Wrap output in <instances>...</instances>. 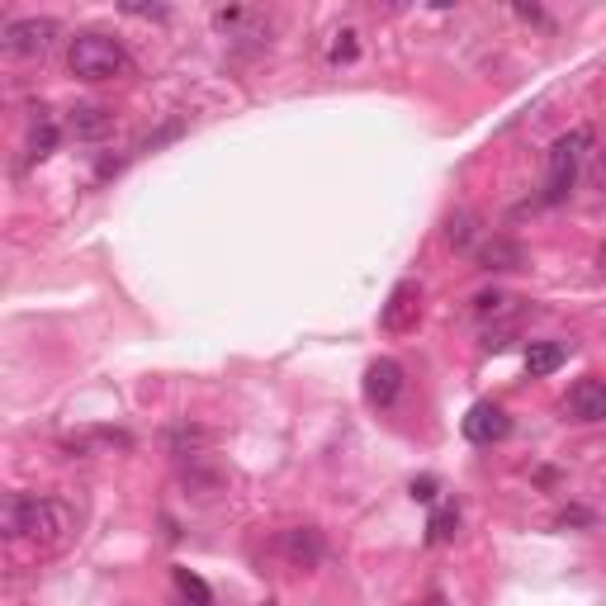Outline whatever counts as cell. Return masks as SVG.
Listing matches in <instances>:
<instances>
[{
	"label": "cell",
	"instance_id": "6da1fadb",
	"mask_svg": "<svg viewBox=\"0 0 606 606\" xmlns=\"http://www.w3.org/2000/svg\"><path fill=\"white\" fill-rule=\"evenodd\" d=\"M72 531V512L58 498H38V493H10L5 498V535L34 545H62Z\"/></svg>",
	"mask_w": 606,
	"mask_h": 606
},
{
	"label": "cell",
	"instance_id": "7a4b0ae2",
	"mask_svg": "<svg viewBox=\"0 0 606 606\" xmlns=\"http://www.w3.org/2000/svg\"><path fill=\"white\" fill-rule=\"evenodd\" d=\"M66 66H72V76H81V81H114V76L129 72V48H123L119 38L90 29V34L72 38Z\"/></svg>",
	"mask_w": 606,
	"mask_h": 606
},
{
	"label": "cell",
	"instance_id": "3957f363",
	"mask_svg": "<svg viewBox=\"0 0 606 606\" xmlns=\"http://www.w3.org/2000/svg\"><path fill=\"white\" fill-rule=\"evenodd\" d=\"M587 147H592L587 129H573V133L555 137V147H549V157H545V190H541L545 204H563V199H569V190L578 181V167H583V152Z\"/></svg>",
	"mask_w": 606,
	"mask_h": 606
},
{
	"label": "cell",
	"instance_id": "277c9868",
	"mask_svg": "<svg viewBox=\"0 0 606 606\" xmlns=\"http://www.w3.org/2000/svg\"><path fill=\"white\" fill-rule=\"evenodd\" d=\"M52 38H58V24L38 20V15L5 24V52L10 58H44V52L52 48Z\"/></svg>",
	"mask_w": 606,
	"mask_h": 606
},
{
	"label": "cell",
	"instance_id": "5b68a950",
	"mask_svg": "<svg viewBox=\"0 0 606 606\" xmlns=\"http://www.w3.org/2000/svg\"><path fill=\"white\" fill-rule=\"evenodd\" d=\"M464 436H470L474 446H498V440L512 436V417H507L502 403H474L464 412Z\"/></svg>",
	"mask_w": 606,
	"mask_h": 606
},
{
	"label": "cell",
	"instance_id": "8992f818",
	"mask_svg": "<svg viewBox=\"0 0 606 606\" xmlns=\"http://www.w3.org/2000/svg\"><path fill=\"white\" fill-rule=\"evenodd\" d=\"M417 318H422V289L412 280L393 284V294H389V303H384V313H379L384 332H412Z\"/></svg>",
	"mask_w": 606,
	"mask_h": 606
},
{
	"label": "cell",
	"instance_id": "52a82bcc",
	"mask_svg": "<svg viewBox=\"0 0 606 606\" xmlns=\"http://www.w3.org/2000/svg\"><path fill=\"white\" fill-rule=\"evenodd\" d=\"M398 393H403V365L398 361H369L365 369V398H369V408H393L398 403Z\"/></svg>",
	"mask_w": 606,
	"mask_h": 606
},
{
	"label": "cell",
	"instance_id": "ba28073f",
	"mask_svg": "<svg viewBox=\"0 0 606 606\" xmlns=\"http://www.w3.org/2000/svg\"><path fill=\"white\" fill-rule=\"evenodd\" d=\"M563 408L573 412V422H606V379H597V375L578 379Z\"/></svg>",
	"mask_w": 606,
	"mask_h": 606
},
{
	"label": "cell",
	"instance_id": "9c48e42d",
	"mask_svg": "<svg viewBox=\"0 0 606 606\" xmlns=\"http://www.w3.org/2000/svg\"><path fill=\"white\" fill-rule=\"evenodd\" d=\"M214 24L223 29L228 38H252V44H260V38L270 34V24L256 15V10H242V5H232V10H218Z\"/></svg>",
	"mask_w": 606,
	"mask_h": 606
},
{
	"label": "cell",
	"instance_id": "30bf717a",
	"mask_svg": "<svg viewBox=\"0 0 606 606\" xmlns=\"http://www.w3.org/2000/svg\"><path fill=\"white\" fill-rule=\"evenodd\" d=\"M66 129H72V137H86V143H95V137H105L109 129H114V109H105V105H76L72 119H66Z\"/></svg>",
	"mask_w": 606,
	"mask_h": 606
},
{
	"label": "cell",
	"instance_id": "8fae6325",
	"mask_svg": "<svg viewBox=\"0 0 606 606\" xmlns=\"http://www.w3.org/2000/svg\"><path fill=\"white\" fill-rule=\"evenodd\" d=\"M563 361H569V347H563V341H531V347H526V369L535 379L555 375Z\"/></svg>",
	"mask_w": 606,
	"mask_h": 606
},
{
	"label": "cell",
	"instance_id": "7c38bea8",
	"mask_svg": "<svg viewBox=\"0 0 606 606\" xmlns=\"http://www.w3.org/2000/svg\"><path fill=\"white\" fill-rule=\"evenodd\" d=\"M280 549L294 559V569H313V563H318V555H323V545H318V535H313V531H284Z\"/></svg>",
	"mask_w": 606,
	"mask_h": 606
},
{
	"label": "cell",
	"instance_id": "4fadbf2b",
	"mask_svg": "<svg viewBox=\"0 0 606 606\" xmlns=\"http://www.w3.org/2000/svg\"><path fill=\"white\" fill-rule=\"evenodd\" d=\"M478 266L484 270H512V266H521V246L507 242V238H493V242L478 246Z\"/></svg>",
	"mask_w": 606,
	"mask_h": 606
},
{
	"label": "cell",
	"instance_id": "5bb4252c",
	"mask_svg": "<svg viewBox=\"0 0 606 606\" xmlns=\"http://www.w3.org/2000/svg\"><path fill=\"white\" fill-rule=\"evenodd\" d=\"M52 147H58V123H52L44 109H38V129L29 133V161H44Z\"/></svg>",
	"mask_w": 606,
	"mask_h": 606
},
{
	"label": "cell",
	"instance_id": "9a60e30c",
	"mask_svg": "<svg viewBox=\"0 0 606 606\" xmlns=\"http://www.w3.org/2000/svg\"><path fill=\"white\" fill-rule=\"evenodd\" d=\"M175 587H181V597H185L190 606H214V592H209V583H204L199 573L175 569Z\"/></svg>",
	"mask_w": 606,
	"mask_h": 606
},
{
	"label": "cell",
	"instance_id": "2e32d148",
	"mask_svg": "<svg viewBox=\"0 0 606 606\" xmlns=\"http://www.w3.org/2000/svg\"><path fill=\"white\" fill-rule=\"evenodd\" d=\"M455 526H460V512H455V507H440L432 517V526H426V545H446L455 535Z\"/></svg>",
	"mask_w": 606,
	"mask_h": 606
},
{
	"label": "cell",
	"instance_id": "e0dca14e",
	"mask_svg": "<svg viewBox=\"0 0 606 606\" xmlns=\"http://www.w3.org/2000/svg\"><path fill=\"white\" fill-rule=\"evenodd\" d=\"M587 181L606 195V143H597V147L587 152Z\"/></svg>",
	"mask_w": 606,
	"mask_h": 606
},
{
	"label": "cell",
	"instance_id": "ac0fdd59",
	"mask_svg": "<svg viewBox=\"0 0 606 606\" xmlns=\"http://www.w3.org/2000/svg\"><path fill=\"white\" fill-rule=\"evenodd\" d=\"M470 223H474V218H470V214H460V218H450V232H446V238H450L455 246H470V238H474V232H470Z\"/></svg>",
	"mask_w": 606,
	"mask_h": 606
},
{
	"label": "cell",
	"instance_id": "d6986e66",
	"mask_svg": "<svg viewBox=\"0 0 606 606\" xmlns=\"http://www.w3.org/2000/svg\"><path fill=\"white\" fill-rule=\"evenodd\" d=\"M355 58V34L351 29H341L337 34V44H332V62H351Z\"/></svg>",
	"mask_w": 606,
	"mask_h": 606
},
{
	"label": "cell",
	"instance_id": "ffe728a7",
	"mask_svg": "<svg viewBox=\"0 0 606 606\" xmlns=\"http://www.w3.org/2000/svg\"><path fill=\"white\" fill-rule=\"evenodd\" d=\"M412 498H417V502H432V498H436V478H412Z\"/></svg>",
	"mask_w": 606,
	"mask_h": 606
},
{
	"label": "cell",
	"instance_id": "44dd1931",
	"mask_svg": "<svg viewBox=\"0 0 606 606\" xmlns=\"http://www.w3.org/2000/svg\"><path fill=\"white\" fill-rule=\"evenodd\" d=\"M602 270H606V246H602Z\"/></svg>",
	"mask_w": 606,
	"mask_h": 606
},
{
	"label": "cell",
	"instance_id": "7402d4cb",
	"mask_svg": "<svg viewBox=\"0 0 606 606\" xmlns=\"http://www.w3.org/2000/svg\"><path fill=\"white\" fill-rule=\"evenodd\" d=\"M260 606H275V602H270V597H266V602H260Z\"/></svg>",
	"mask_w": 606,
	"mask_h": 606
},
{
	"label": "cell",
	"instance_id": "603a6c76",
	"mask_svg": "<svg viewBox=\"0 0 606 606\" xmlns=\"http://www.w3.org/2000/svg\"><path fill=\"white\" fill-rule=\"evenodd\" d=\"M181 606H190V602H181Z\"/></svg>",
	"mask_w": 606,
	"mask_h": 606
}]
</instances>
